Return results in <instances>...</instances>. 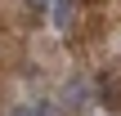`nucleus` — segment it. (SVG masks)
I'll return each mask as SVG.
<instances>
[{"label":"nucleus","mask_w":121,"mask_h":116,"mask_svg":"<svg viewBox=\"0 0 121 116\" xmlns=\"http://www.w3.org/2000/svg\"><path fill=\"white\" fill-rule=\"evenodd\" d=\"M99 98H103V107L121 112V80L117 76H103V80H99Z\"/></svg>","instance_id":"obj_1"},{"label":"nucleus","mask_w":121,"mask_h":116,"mask_svg":"<svg viewBox=\"0 0 121 116\" xmlns=\"http://www.w3.org/2000/svg\"><path fill=\"white\" fill-rule=\"evenodd\" d=\"M72 18H76V0H58L54 4V22L58 27H72Z\"/></svg>","instance_id":"obj_2"},{"label":"nucleus","mask_w":121,"mask_h":116,"mask_svg":"<svg viewBox=\"0 0 121 116\" xmlns=\"http://www.w3.org/2000/svg\"><path fill=\"white\" fill-rule=\"evenodd\" d=\"M9 116H49V107H45V103H18Z\"/></svg>","instance_id":"obj_3"},{"label":"nucleus","mask_w":121,"mask_h":116,"mask_svg":"<svg viewBox=\"0 0 121 116\" xmlns=\"http://www.w3.org/2000/svg\"><path fill=\"white\" fill-rule=\"evenodd\" d=\"M27 4H31V9H36V13H40V9H45V4H49V0H27Z\"/></svg>","instance_id":"obj_4"}]
</instances>
